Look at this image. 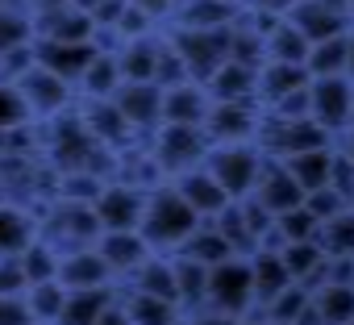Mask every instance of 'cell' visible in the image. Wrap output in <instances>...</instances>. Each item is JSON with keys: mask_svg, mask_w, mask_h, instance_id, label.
<instances>
[{"mask_svg": "<svg viewBox=\"0 0 354 325\" xmlns=\"http://www.w3.org/2000/svg\"><path fill=\"white\" fill-rule=\"evenodd\" d=\"M304 209H308V213L317 217V225H321V221L337 217V213H342V209H350V205H346L329 184H325V188H317V192H304Z\"/></svg>", "mask_w": 354, "mask_h": 325, "instance_id": "obj_14", "label": "cell"}, {"mask_svg": "<svg viewBox=\"0 0 354 325\" xmlns=\"http://www.w3.org/2000/svg\"><path fill=\"white\" fill-rule=\"evenodd\" d=\"M304 84H308V71H304V67L263 59V63H259V84H254V96H259V104L267 109V104H275L279 96H288V92H296V88H304Z\"/></svg>", "mask_w": 354, "mask_h": 325, "instance_id": "obj_9", "label": "cell"}, {"mask_svg": "<svg viewBox=\"0 0 354 325\" xmlns=\"http://www.w3.org/2000/svg\"><path fill=\"white\" fill-rule=\"evenodd\" d=\"M271 217H279V213H288V209H296L300 201H304V192H300V184L279 167V158H271L267 154V162H263V171H259V184H254V192H250Z\"/></svg>", "mask_w": 354, "mask_h": 325, "instance_id": "obj_4", "label": "cell"}, {"mask_svg": "<svg viewBox=\"0 0 354 325\" xmlns=\"http://www.w3.org/2000/svg\"><path fill=\"white\" fill-rule=\"evenodd\" d=\"M346 80L354 84V26H350V34H346Z\"/></svg>", "mask_w": 354, "mask_h": 325, "instance_id": "obj_16", "label": "cell"}, {"mask_svg": "<svg viewBox=\"0 0 354 325\" xmlns=\"http://www.w3.org/2000/svg\"><path fill=\"white\" fill-rule=\"evenodd\" d=\"M263 162H267V154L259 150V142H213V138H209L205 167L213 171V180H217L234 201H242V196L254 192Z\"/></svg>", "mask_w": 354, "mask_h": 325, "instance_id": "obj_1", "label": "cell"}, {"mask_svg": "<svg viewBox=\"0 0 354 325\" xmlns=\"http://www.w3.org/2000/svg\"><path fill=\"white\" fill-rule=\"evenodd\" d=\"M250 284H254V308L263 313L267 300H275L292 279H288V267L279 259V246H263L250 254Z\"/></svg>", "mask_w": 354, "mask_h": 325, "instance_id": "obj_6", "label": "cell"}, {"mask_svg": "<svg viewBox=\"0 0 354 325\" xmlns=\"http://www.w3.org/2000/svg\"><path fill=\"white\" fill-rule=\"evenodd\" d=\"M329 188L346 201V205H354V162L342 154V146H333V167H329Z\"/></svg>", "mask_w": 354, "mask_h": 325, "instance_id": "obj_15", "label": "cell"}, {"mask_svg": "<svg viewBox=\"0 0 354 325\" xmlns=\"http://www.w3.org/2000/svg\"><path fill=\"white\" fill-rule=\"evenodd\" d=\"M342 154H346V158L354 162V125H350V129L342 133Z\"/></svg>", "mask_w": 354, "mask_h": 325, "instance_id": "obj_17", "label": "cell"}, {"mask_svg": "<svg viewBox=\"0 0 354 325\" xmlns=\"http://www.w3.org/2000/svg\"><path fill=\"white\" fill-rule=\"evenodd\" d=\"M308 42H321V38H337V34H346L350 30V21L329 5V0H300V5H292L288 13H283Z\"/></svg>", "mask_w": 354, "mask_h": 325, "instance_id": "obj_5", "label": "cell"}, {"mask_svg": "<svg viewBox=\"0 0 354 325\" xmlns=\"http://www.w3.org/2000/svg\"><path fill=\"white\" fill-rule=\"evenodd\" d=\"M346 34H350V30H346ZM346 34H337V38H321V42H308V59H304L308 80L346 75Z\"/></svg>", "mask_w": 354, "mask_h": 325, "instance_id": "obj_12", "label": "cell"}, {"mask_svg": "<svg viewBox=\"0 0 354 325\" xmlns=\"http://www.w3.org/2000/svg\"><path fill=\"white\" fill-rule=\"evenodd\" d=\"M279 259L288 267V279L300 284V288H317L321 275H325V250L317 242H283Z\"/></svg>", "mask_w": 354, "mask_h": 325, "instance_id": "obj_10", "label": "cell"}, {"mask_svg": "<svg viewBox=\"0 0 354 325\" xmlns=\"http://www.w3.org/2000/svg\"><path fill=\"white\" fill-rule=\"evenodd\" d=\"M350 113H354V84L346 75H325V80H308V117L342 138L350 129Z\"/></svg>", "mask_w": 354, "mask_h": 325, "instance_id": "obj_3", "label": "cell"}, {"mask_svg": "<svg viewBox=\"0 0 354 325\" xmlns=\"http://www.w3.org/2000/svg\"><path fill=\"white\" fill-rule=\"evenodd\" d=\"M209 313H225V317H250L254 313V284H250V259H225L217 267H209V284H205V304Z\"/></svg>", "mask_w": 354, "mask_h": 325, "instance_id": "obj_2", "label": "cell"}, {"mask_svg": "<svg viewBox=\"0 0 354 325\" xmlns=\"http://www.w3.org/2000/svg\"><path fill=\"white\" fill-rule=\"evenodd\" d=\"M337 146V142H333ZM333 146H317V150H300L279 158V167L300 184V192H317L329 184V167H333Z\"/></svg>", "mask_w": 354, "mask_h": 325, "instance_id": "obj_7", "label": "cell"}, {"mask_svg": "<svg viewBox=\"0 0 354 325\" xmlns=\"http://www.w3.org/2000/svg\"><path fill=\"white\" fill-rule=\"evenodd\" d=\"M267 59H275V63H296V67H304V59H308V38L288 21V17H279L271 30H267Z\"/></svg>", "mask_w": 354, "mask_h": 325, "instance_id": "obj_11", "label": "cell"}, {"mask_svg": "<svg viewBox=\"0 0 354 325\" xmlns=\"http://www.w3.org/2000/svg\"><path fill=\"white\" fill-rule=\"evenodd\" d=\"M308 296L321 325H354V284L321 279L317 288H308Z\"/></svg>", "mask_w": 354, "mask_h": 325, "instance_id": "obj_8", "label": "cell"}, {"mask_svg": "<svg viewBox=\"0 0 354 325\" xmlns=\"http://www.w3.org/2000/svg\"><path fill=\"white\" fill-rule=\"evenodd\" d=\"M350 125H354V113H350Z\"/></svg>", "mask_w": 354, "mask_h": 325, "instance_id": "obj_18", "label": "cell"}, {"mask_svg": "<svg viewBox=\"0 0 354 325\" xmlns=\"http://www.w3.org/2000/svg\"><path fill=\"white\" fill-rule=\"evenodd\" d=\"M317 246L325 259H354V209H342L337 217L317 225Z\"/></svg>", "mask_w": 354, "mask_h": 325, "instance_id": "obj_13", "label": "cell"}]
</instances>
